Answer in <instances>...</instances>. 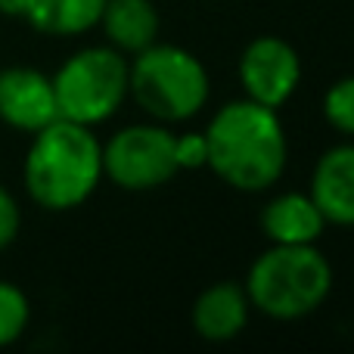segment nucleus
<instances>
[{
    "instance_id": "1",
    "label": "nucleus",
    "mask_w": 354,
    "mask_h": 354,
    "mask_svg": "<svg viewBox=\"0 0 354 354\" xmlns=\"http://www.w3.org/2000/svg\"><path fill=\"white\" fill-rule=\"evenodd\" d=\"M202 134L208 143L205 168L239 193L270 189L286 171L289 143L280 109H268L245 97L230 100L214 112Z\"/></svg>"
},
{
    "instance_id": "2",
    "label": "nucleus",
    "mask_w": 354,
    "mask_h": 354,
    "mask_svg": "<svg viewBox=\"0 0 354 354\" xmlns=\"http://www.w3.org/2000/svg\"><path fill=\"white\" fill-rule=\"evenodd\" d=\"M25 193L44 212H72L103 180V143L87 124L53 118L31 134L22 162Z\"/></svg>"
},
{
    "instance_id": "3",
    "label": "nucleus",
    "mask_w": 354,
    "mask_h": 354,
    "mask_svg": "<svg viewBox=\"0 0 354 354\" xmlns=\"http://www.w3.org/2000/svg\"><path fill=\"white\" fill-rule=\"evenodd\" d=\"M249 305L270 320H301L326 301L333 289V268L311 245H274L252 261L245 274Z\"/></svg>"
},
{
    "instance_id": "4",
    "label": "nucleus",
    "mask_w": 354,
    "mask_h": 354,
    "mask_svg": "<svg viewBox=\"0 0 354 354\" xmlns=\"http://www.w3.org/2000/svg\"><path fill=\"white\" fill-rule=\"evenodd\" d=\"M128 93L159 124H180L205 109L212 81L199 56L156 41L128 62Z\"/></svg>"
},
{
    "instance_id": "5",
    "label": "nucleus",
    "mask_w": 354,
    "mask_h": 354,
    "mask_svg": "<svg viewBox=\"0 0 354 354\" xmlns=\"http://www.w3.org/2000/svg\"><path fill=\"white\" fill-rule=\"evenodd\" d=\"M59 118L75 124H103L128 97V59L115 47H84L72 53L53 75Z\"/></svg>"
},
{
    "instance_id": "6",
    "label": "nucleus",
    "mask_w": 354,
    "mask_h": 354,
    "mask_svg": "<svg viewBox=\"0 0 354 354\" xmlns=\"http://www.w3.org/2000/svg\"><path fill=\"white\" fill-rule=\"evenodd\" d=\"M180 171L165 124H128L103 143V177L128 193L165 187Z\"/></svg>"
},
{
    "instance_id": "7",
    "label": "nucleus",
    "mask_w": 354,
    "mask_h": 354,
    "mask_svg": "<svg viewBox=\"0 0 354 354\" xmlns=\"http://www.w3.org/2000/svg\"><path fill=\"white\" fill-rule=\"evenodd\" d=\"M236 75L245 100L261 103L268 109H283L301 84V56L283 37L261 35L245 44Z\"/></svg>"
},
{
    "instance_id": "8",
    "label": "nucleus",
    "mask_w": 354,
    "mask_h": 354,
    "mask_svg": "<svg viewBox=\"0 0 354 354\" xmlns=\"http://www.w3.org/2000/svg\"><path fill=\"white\" fill-rule=\"evenodd\" d=\"M59 118L53 78L31 66L0 68V122L12 131L35 134Z\"/></svg>"
},
{
    "instance_id": "9",
    "label": "nucleus",
    "mask_w": 354,
    "mask_h": 354,
    "mask_svg": "<svg viewBox=\"0 0 354 354\" xmlns=\"http://www.w3.org/2000/svg\"><path fill=\"white\" fill-rule=\"evenodd\" d=\"M308 196L326 224L354 227V143H336L317 159Z\"/></svg>"
},
{
    "instance_id": "10",
    "label": "nucleus",
    "mask_w": 354,
    "mask_h": 354,
    "mask_svg": "<svg viewBox=\"0 0 354 354\" xmlns=\"http://www.w3.org/2000/svg\"><path fill=\"white\" fill-rule=\"evenodd\" d=\"M249 295L236 283H214L193 301V330L205 342H230L249 324Z\"/></svg>"
},
{
    "instance_id": "11",
    "label": "nucleus",
    "mask_w": 354,
    "mask_h": 354,
    "mask_svg": "<svg viewBox=\"0 0 354 354\" xmlns=\"http://www.w3.org/2000/svg\"><path fill=\"white\" fill-rule=\"evenodd\" d=\"M261 224L264 236L274 245H311L324 236L326 218L308 193H280L261 208Z\"/></svg>"
},
{
    "instance_id": "12",
    "label": "nucleus",
    "mask_w": 354,
    "mask_h": 354,
    "mask_svg": "<svg viewBox=\"0 0 354 354\" xmlns=\"http://www.w3.org/2000/svg\"><path fill=\"white\" fill-rule=\"evenodd\" d=\"M159 10L153 0H106L100 28L118 53H140L159 37Z\"/></svg>"
},
{
    "instance_id": "13",
    "label": "nucleus",
    "mask_w": 354,
    "mask_h": 354,
    "mask_svg": "<svg viewBox=\"0 0 354 354\" xmlns=\"http://www.w3.org/2000/svg\"><path fill=\"white\" fill-rule=\"evenodd\" d=\"M106 0H31L28 19L31 28L53 37H75L100 25Z\"/></svg>"
},
{
    "instance_id": "14",
    "label": "nucleus",
    "mask_w": 354,
    "mask_h": 354,
    "mask_svg": "<svg viewBox=\"0 0 354 354\" xmlns=\"http://www.w3.org/2000/svg\"><path fill=\"white\" fill-rule=\"evenodd\" d=\"M31 324V301L16 283L0 280V348H10L12 342L25 336Z\"/></svg>"
},
{
    "instance_id": "15",
    "label": "nucleus",
    "mask_w": 354,
    "mask_h": 354,
    "mask_svg": "<svg viewBox=\"0 0 354 354\" xmlns=\"http://www.w3.org/2000/svg\"><path fill=\"white\" fill-rule=\"evenodd\" d=\"M324 118L333 131L354 140V75L339 78L324 93Z\"/></svg>"
},
{
    "instance_id": "16",
    "label": "nucleus",
    "mask_w": 354,
    "mask_h": 354,
    "mask_svg": "<svg viewBox=\"0 0 354 354\" xmlns=\"http://www.w3.org/2000/svg\"><path fill=\"white\" fill-rule=\"evenodd\" d=\"M174 159H177V168H205L208 162V143H205V134H174Z\"/></svg>"
},
{
    "instance_id": "17",
    "label": "nucleus",
    "mask_w": 354,
    "mask_h": 354,
    "mask_svg": "<svg viewBox=\"0 0 354 354\" xmlns=\"http://www.w3.org/2000/svg\"><path fill=\"white\" fill-rule=\"evenodd\" d=\"M19 230H22V208L10 189L0 187V249L16 243Z\"/></svg>"
},
{
    "instance_id": "18",
    "label": "nucleus",
    "mask_w": 354,
    "mask_h": 354,
    "mask_svg": "<svg viewBox=\"0 0 354 354\" xmlns=\"http://www.w3.org/2000/svg\"><path fill=\"white\" fill-rule=\"evenodd\" d=\"M28 6H31V0H0V12L12 19H25Z\"/></svg>"
}]
</instances>
